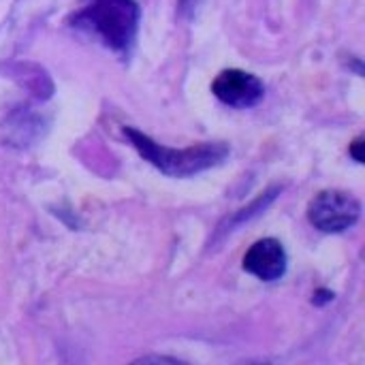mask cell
Masks as SVG:
<instances>
[{
	"label": "cell",
	"mask_w": 365,
	"mask_h": 365,
	"mask_svg": "<svg viewBox=\"0 0 365 365\" xmlns=\"http://www.w3.org/2000/svg\"><path fill=\"white\" fill-rule=\"evenodd\" d=\"M141 11L135 0H81L71 26L98 36L109 49L128 53L139 30Z\"/></svg>",
	"instance_id": "cell-1"
},
{
	"label": "cell",
	"mask_w": 365,
	"mask_h": 365,
	"mask_svg": "<svg viewBox=\"0 0 365 365\" xmlns=\"http://www.w3.org/2000/svg\"><path fill=\"white\" fill-rule=\"evenodd\" d=\"M124 135L148 163H152L156 169H160L165 175H171V178H188V175L207 171L220 165L231 152L227 143H207V141L199 145L182 148V150L167 148V145L156 143L152 137H148L145 133L133 126H124Z\"/></svg>",
	"instance_id": "cell-2"
},
{
	"label": "cell",
	"mask_w": 365,
	"mask_h": 365,
	"mask_svg": "<svg viewBox=\"0 0 365 365\" xmlns=\"http://www.w3.org/2000/svg\"><path fill=\"white\" fill-rule=\"evenodd\" d=\"M361 203L342 190H323L308 205V220L323 233H344L357 225Z\"/></svg>",
	"instance_id": "cell-3"
},
{
	"label": "cell",
	"mask_w": 365,
	"mask_h": 365,
	"mask_svg": "<svg viewBox=\"0 0 365 365\" xmlns=\"http://www.w3.org/2000/svg\"><path fill=\"white\" fill-rule=\"evenodd\" d=\"M212 92L216 94V98L220 103H225L229 107L248 109V107H255L263 98L265 86L252 73H246L240 68H229V71H222L214 79Z\"/></svg>",
	"instance_id": "cell-4"
},
{
	"label": "cell",
	"mask_w": 365,
	"mask_h": 365,
	"mask_svg": "<svg viewBox=\"0 0 365 365\" xmlns=\"http://www.w3.org/2000/svg\"><path fill=\"white\" fill-rule=\"evenodd\" d=\"M287 263H289L287 250L274 237L255 242L250 246V250L244 255V269L263 282L280 280L287 272Z\"/></svg>",
	"instance_id": "cell-5"
},
{
	"label": "cell",
	"mask_w": 365,
	"mask_h": 365,
	"mask_svg": "<svg viewBox=\"0 0 365 365\" xmlns=\"http://www.w3.org/2000/svg\"><path fill=\"white\" fill-rule=\"evenodd\" d=\"M361 148H364V139H355L353 145H351V156L357 160V163H364V154H361Z\"/></svg>",
	"instance_id": "cell-6"
},
{
	"label": "cell",
	"mask_w": 365,
	"mask_h": 365,
	"mask_svg": "<svg viewBox=\"0 0 365 365\" xmlns=\"http://www.w3.org/2000/svg\"><path fill=\"white\" fill-rule=\"evenodd\" d=\"M195 2H197V0H182V4H184V6H192Z\"/></svg>",
	"instance_id": "cell-7"
}]
</instances>
